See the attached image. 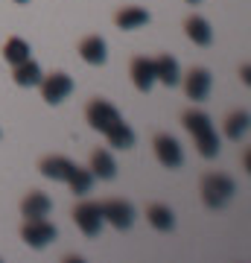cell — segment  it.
Segmentation results:
<instances>
[{"instance_id": "cell-15", "label": "cell", "mask_w": 251, "mask_h": 263, "mask_svg": "<svg viewBox=\"0 0 251 263\" xmlns=\"http://www.w3.org/2000/svg\"><path fill=\"white\" fill-rule=\"evenodd\" d=\"M152 65H155V79L158 82L169 85V88L181 82V67H178V62L172 56H158Z\"/></svg>"}, {"instance_id": "cell-3", "label": "cell", "mask_w": 251, "mask_h": 263, "mask_svg": "<svg viewBox=\"0 0 251 263\" xmlns=\"http://www.w3.org/2000/svg\"><path fill=\"white\" fill-rule=\"evenodd\" d=\"M38 88H41L44 103L59 105V103H65L67 97L73 94V79H70L67 73H50V76H41Z\"/></svg>"}, {"instance_id": "cell-19", "label": "cell", "mask_w": 251, "mask_h": 263, "mask_svg": "<svg viewBox=\"0 0 251 263\" xmlns=\"http://www.w3.org/2000/svg\"><path fill=\"white\" fill-rule=\"evenodd\" d=\"M146 219H149V226L158 228V231H172V226H176V214L167 205H152L146 211Z\"/></svg>"}, {"instance_id": "cell-16", "label": "cell", "mask_w": 251, "mask_h": 263, "mask_svg": "<svg viewBox=\"0 0 251 263\" xmlns=\"http://www.w3.org/2000/svg\"><path fill=\"white\" fill-rule=\"evenodd\" d=\"M184 29H187V38H190L193 44H199V47H207V44L214 41V29H210V24H207L205 18H199V15L187 18Z\"/></svg>"}, {"instance_id": "cell-10", "label": "cell", "mask_w": 251, "mask_h": 263, "mask_svg": "<svg viewBox=\"0 0 251 263\" xmlns=\"http://www.w3.org/2000/svg\"><path fill=\"white\" fill-rule=\"evenodd\" d=\"M50 211H53V199L47 196V193H41V190H32L21 202V214L27 216V219H44Z\"/></svg>"}, {"instance_id": "cell-1", "label": "cell", "mask_w": 251, "mask_h": 263, "mask_svg": "<svg viewBox=\"0 0 251 263\" xmlns=\"http://www.w3.org/2000/svg\"><path fill=\"white\" fill-rule=\"evenodd\" d=\"M184 129L193 135L196 149L202 158H216L219 155V138H216V129L210 117L205 111H187L184 114Z\"/></svg>"}, {"instance_id": "cell-21", "label": "cell", "mask_w": 251, "mask_h": 263, "mask_svg": "<svg viewBox=\"0 0 251 263\" xmlns=\"http://www.w3.org/2000/svg\"><path fill=\"white\" fill-rule=\"evenodd\" d=\"M225 135L231 141H242L248 135V111H234L228 117V123H225Z\"/></svg>"}, {"instance_id": "cell-22", "label": "cell", "mask_w": 251, "mask_h": 263, "mask_svg": "<svg viewBox=\"0 0 251 263\" xmlns=\"http://www.w3.org/2000/svg\"><path fill=\"white\" fill-rule=\"evenodd\" d=\"M67 184H70V190H73L76 196H85V193H91V187H93V173H91V170L76 167L73 173H70Z\"/></svg>"}, {"instance_id": "cell-9", "label": "cell", "mask_w": 251, "mask_h": 263, "mask_svg": "<svg viewBox=\"0 0 251 263\" xmlns=\"http://www.w3.org/2000/svg\"><path fill=\"white\" fill-rule=\"evenodd\" d=\"M210 85H214L210 70L193 67V70L187 73V79H184V91H187V97H190L193 103H202V100H207V94H210Z\"/></svg>"}, {"instance_id": "cell-17", "label": "cell", "mask_w": 251, "mask_h": 263, "mask_svg": "<svg viewBox=\"0 0 251 263\" xmlns=\"http://www.w3.org/2000/svg\"><path fill=\"white\" fill-rule=\"evenodd\" d=\"M91 173H93V179L111 181L114 176H117V164H114L111 152H105V149L93 152V155H91Z\"/></svg>"}, {"instance_id": "cell-18", "label": "cell", "mask_w": 251, "mask_h": 263, "mask_svg": "<svg viewBox=\"0 0 251 263\" xmlns=\"http://www.w3.org/2000/svg\"><path fill=\"white\" fill-rule=\"evenodd\" d=\"M103 135L108 138V143H111L114 149H131V146H134V132H131L129 123H123V120H117L111 129H105Z\"/></svg>"}, {"instance_id": "cell-25", "label": "cell", "mask_w": 251, "mask_h": 263, "mask_svg": "<svg viewBox=\"0 0 251 263\" xmlns=\"http://www.w3.org/2000/svg\"><path fill=\"white\" fill-rule=\"evenodd\" d=\"M187 3H199V0H187Z\"/></svg>"}, {"instance_id": "cell-12", "label": "cell", "mask_w": 251, "mask_h": 263, "mask_svg": "<svg viewBox=\"0 0 251 263\" xmlns=\"http://www.w3.org/2000/svg\"><path fill=\"white\" fill-rule=\"evenodd\" d=\"M131 82H134V88L143 91V94L152 91V85L158 82V79H155V65H152V59L140 56V59L131 62Z\"/></svg>"}, {"instance_id": "cell-20", "label": "cell", "mask_w": 251, "mask_h": 263, "mask_svg": "<svg viewBox=\"0 0 251 263\" xmlns=\"http://www.w3.org/2000/svg\"><path fill=\"white\" fill-rule=\"evenodd\" d=\"M117 27L120 29H138L143 24H149V12L140 9V6H126L123 12H117Z\"/></svg>"}, {"instance_id": "cell-7", "label": "cell", "mask_w": 251, "mask_h": 263, "mask_svg": "<svg viewBox=\"0 0 251 263\" xmlns=\"http://www.w3.org/2000/svg\"><path fill=\"white\" fill-rule=\"evenodd\" d=\"M73 219H76V226H79V231H82L85 237H96L100 228H103V211H100L96 202H82V205H76Z\"/></svg>"}, {"instance_id": "cell-23", "label": "cell", "mask_w": 251, "mask_h": 263, "mask_svg": "<svg viewBox=\"0 0 251 263\" xmlns=\"http://www.w3.org/2000/svg\"><path fill=\"white\" fill-rule=\"evenodd\" d=\"M3 59H6L9 65H18V62L29 59V44L24 41V38H9L6 47H3Z\"/></svg>"}, {"instance_id": "cell-2", "label": "cell", "mask_w": 251, "mask_h": 263, "mask_svg": "<svg viewBox=\"0 0 251 263\" xmlns=\"http://www.w3.org/2000/svg\"><path fill=\"white\" fill-rule=\"evenodd\" d=\"M234 193H237L234 179H228V176H222V173L205 176V181H202V199H205L207 208H222Z\"/></svg>"}, {"instance_id": "cell-6", "label": "cell", "mask_w": 251, "mask_h": 263, "mask_svg": "<svg viewBox=\"0 0 251 263\" xmlns=\"http://www.w3.org/2000/svg\"><path fill=\"white\" fill-rule=\"evenodd\" d=\"M85 117H88V123H91L96 132L111 129L117 120H123L120 111H117L108 100H91V103H88V108H85Z\"/></svg>"}, {"instance_id": "cell-24", "label": "cell", "mask_w": 251, "mask_h": 263, "mask_svg": "<svg viewBox=\"0 0 251 263\" xmlns=\"http://www.w3.org/2000/svg\"><path fill=\"white\" fill-rule=\"evenodd\" d=\"M15 3H29V0H15Z\"/></svg>"}, {"instance_id": "cell-8", "label": "cell", "mask_w": 251, "mask_h": 263, "mask_svg": "<svg viewBox=\"0 0 251 263\" xmlns=\"http://www.w3.org/2000/svg\"><path fill=\"white\" fill-rule=\"evenodd\" d=\"M155 155H158V161L167 170H178L184 164V149H181V143L172 135H158L155 138Z\"/></svg>"}, {"instance_id": "cell-13", "label": "cell", "mask_w": 251, "mask_h": 263, "mask_svg": "<svg viewBox=\"0 0 251 263\" xmlns=\"http://www.w3.org/2000/svg\"><path fill=\"white\" fill-rule=\"evenodd\" d=\"M41 67H38V62H32V59H24V62H18V65H12V79H15V85H21V88H35L38 82H41Z\"/></svg>"}, {"instance_id": "cell-14", "label": "cell", "mask_w": 251, "mask_h": 263, "mask_svg": "<svg viewBox=\"0 0 251 263\" xmlns=\"http://www.w3.org/2000/svg\"><path fill=\"white\" fill-rule=\"evenodd\" d=\"M79 56H82L88 65H105L108 47H105V41L100 35H88V38H82V44H79Z\"/></svg>"}, {"instance_id": "cell-11", "label": "cell", "mask_w": 251, "mask_h": 263, "mask_svg": "<svg viewBox=\"0 0 251 263\" xmlns=\"http://www.w3.org/2000/svg\"><path fill=\"white\" fill-rule=\"evenodd\" d=\"M38 170L44 173L47 179H53V181H67L70 179V173L76 170V164L70 158H65V155H47Z\"/></svg>"}, {"instance_id": "cell-4", "label": "cell", "mask_w": 251, "mask_h": 263, "mask_svg": "<svg viewBox=\"0 0 251 263\" xmlns=\"http://www.w3.org/2000/svg\"><path fill=\"white\" fill-rule=\"evenodd\" d=\"M100 211H103V222L114 226L117 231H126V228L134 226V208L123 199H108L100 205Z\"/></svg>"}, {"instance_id": "cell-5", "label": "cell", "mask_w": 251, "mask_h": 263, "mask_svg": "<svg viewBox=\"0 0 251 263\" xmlns=\"http://www.w3.org/2000/svg\"><path fill=\"white\" fill-rule=\"evenodd\" d=\"M21 237L29 249H44L56 240V226H50L47 219H27L21 228Z\"/></svg>"}]
</instances>
